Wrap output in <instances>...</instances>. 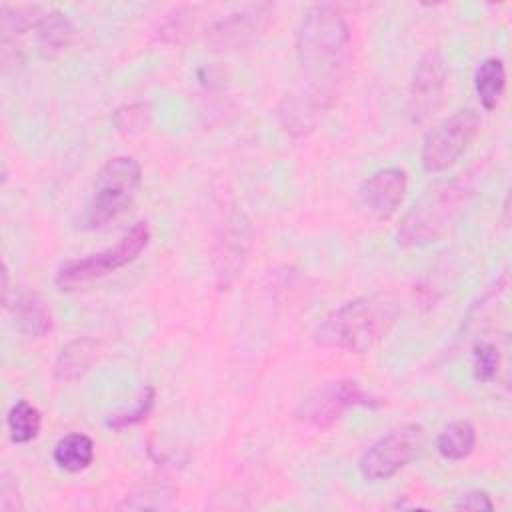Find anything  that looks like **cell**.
Wrapping results in <instances>:
<instances>
[{"label":"cell","instance_id":"cell-20","mask_svg":"<svg viewBox=\"0 0 512 512\" xmlns=\"http://www.w3.org/2000/svg\"><path fill=\"white\" fill-rule=\"evenodd\" d=\"M6 428L14 444H28L42 428V414L28 400H16L6 414Z\"/></svg>","mask_w":512,"mask_h":512},{"label":"cell","instance_id":"cell-17","mask_svg":"<svg viewBox=\"0 0 512 512\" xmlns=\"http://www.w3.org/2000/svg\"><path fill=\"white\" fill-rule=\"evenodd\" d=\"M52 458L56 466L66 472H82L94 460V442L82 432H70L54 444Z\"/></svg>","mask_w":512,"mask_h":512},{"label":"cell","instance_id":"cell-14","mask_svg":"<svg viewBox=\"0 0 512 512\" xmlns=\"http://www.w3.org/2000/svg\"><path fill=\"white\" fill-rule=\"evenodd\" d=\"M38 16L34 6H8L0 8V30H2V68L22 64V36L34 28Z\"/></svg>","mask_w":512,"mask_h":512},{"label":"cell","instance_id":"cell-23","mask_svg":"<svg viewBox=\"0 0 512 512\" xmlns=\"http://www.w3.org/2000/svg\"><path fill=\"white\" fill-rule=\"evenodd\" d=\"M192 10L190 8H176L172 14H168V18L162 24V36L170 34L172 42H178L182 34H186V30L192 24Z\"/></svg>","mask_w":512,"mask_h":512},{"label":"cell","instance_id":"cell-16","mask_svg":"<svg viewBox=\"0 0 512 512\" xmlns=\"http://www.w3.org/2000/svg\"><path fill=\"white\" fill-rule=\"evenodd\" d=\"M474 90L484 110H496L506 90V66L500 58H484L474 74Z\"/></svg>","mask_w":512,"mask_h":512},{"label":"cell","instance_id":"cell-11","mask_svg":"<svg viewBox=\"0 0 512 512\" xmlns=\"http://www.w3.org/2000/svg\"><path fill=\"white\" fill-rule=\"evenodd\" d=\"M274 18V4H252L216 20L206 40L214 50H234L260 36Z\"/></svg>","mask_w":512,"mask_h":512},{"label":"cell","instance_id":"cell-4","mask_svg":"<svg viewBox=\"0 0 512 512\" xmlns=\"http://www.w3.org/2000/svg\"><path fill=\"white\" fill-rule=\"evenodd\" d=\"M142 184V168L132 156H114L96 172L86 204V224L102 228L116 220L136 198Z\"/></svg>","mask_w":512,"mask_h":512},{"label":"cell","instance_id":"cell-18","mask_svg":"<svg viewBox=\"0 0 512 512\" xmlns=\"http://www.w3.org/2000/svg\"><path fill=\"white\" fill-rule=\"evenodd\" d=\"M94 356L96 344L90 338H76L60 350L54 362V376L62 382L76 380L90 368Z\"/></svg>","mask_w":512,"mask_h":512},{"label":"cell","instance_id":"cell-21","mask_svg":"<svg viewBox=\"0 0 512 512\" xmlns=\"http://www.w3.org/2000/svg\"><path fill=\"white\" fill-rule=\"evenodd\" d=\"M154 402H156V390L154 386L146 384L138 398L134 400V406L130 410H122V412H114L106 418V428L110 430H124V428H130V426H136L140 422H144L150 412L154 410Z\"/></svg>","mask_w":512,"mask_h":512},{"label":"cell","instance_id":"cell-6","mask_svg":"<svg viewBox=\"0 0 512 512\" xmlns=\"http://www.w3.org/2000/svg\"><path fill=\"white\" fill-rule=\"evenodd\" d=\"M382 400L352 378H338L314 388L296 408V420L314 430L334 426L352 408H380Z\"/></svg>","mask_w":512,"mask_h":512},{"label":"cell","instance_id":"cell-9","mask_svg":"<svg viewBox=\"0 0 512 512\" xmlns=\"http://www.w3.org/2000/svg\"><path fill=\"white\" fill-rule=\"evenodd\" d=\"M448 66L440 50L432 48L416 62L410 88L406 112L412 124H424L430 120L446 100L448 88Z\"/></svg>","mask_w":512,"mask_h":512},{"label":"cell","instance_id":"cell-5","mask_svg":"<svg viewBox=\"0 0 512 512\" xmlns=\"http://www.w3.org/2000/svg\"><path fill=\"white\" fill-rule=\"evenodd\" d=\"M148 242H150L148 222L140 220L114 246H108L100 252H94L76 260H66L64 264H60V268L54 274V284L60 290H76L90 282H96L124 268L126 264L134 262L140 256V252L148 246Z\"/></svg>","mask_w":512,"mask_h":512},{"label":"cell","instance_id":"cell-22","mask_svg":"<svg viewBox=\"0 0 512 512\" xmlns=\"http://www.w3.org/2000/svg\"><path fill=\"white\" fill-rule=\"evenodd\" d=\"M500 368V350L494 342L482 340L472 350V372L478 382H492Z\"/></svg>","mask_w":512,"mask_h":512},{"label":"cell","instance_id":"cell-12","mask_svg":"<svg viewBox=\"0 0 512 512\" xmlns=\"http://www.w3.org/2000/svg\"><path fill=\"white\" fill-rule=\"evenodd\" d=\"M250 226L240 220V216H232L226 220V226L216 238L214 250V266L220 286H230L244 268L250 246Z\"/></svg>","mask_w":512,"mask_h":512},{"label":"cell","instance_id":"cell-1","mask_svg":"<svg viewBox=\"0 0 512 512\" xmlns=\"http://www.w3.org/2000/svg\"><path fill=\"white\" fill-rule=\"evenodd\" d=\"M350 26L332 4L312 6L296 34V54L302 86L286 98L280 110L286 130L304 134L338 100L350 68Z\"/></svg>","mask_w":512,"mask_h":512},{"label":"cell","instance_id":"cell-7","mask_svg":"<svg viewBox=\"0 0 512 512\" xmlns=\"http://www.w3.org/2000/svg\"><path fill=\"white\" fill-rule=\"evenodd\" d=\"M482 120L476 110L462 108L434 126L422 142V168L430 174L448 170L472 146Z\"/></svg>","mask_w":512,"mask_h":512},{"label":"cell","instance_id":"cell-10","mask_svg":"<svg viewBox=\"0 0 512 512\" xmlns=\"http://www.w3.org/2000/svg\"><path fill=\"white\" fill-rule=\"evenodd\" d=\"M406 190L408 174L402 168H380L354 190L352 208L366 222H386L400 208Z\"/></svg>","mask_w":512,"mask_h":512},{"label":"cell","instance_id":"cell-3","mask_svg":"<svg viewBox=\"0 0 512 512\" xmlns=\"http://www.w3.org/2000/svg\"><path fill=\"white\" fill-rule=\"evenodd\" d=\"M472 194L474 186L464 176L442 180L424 190L398 226V244L412 248L442 240L464 214Z\"/></svg>","mask_w":512,"mask_h":512},{"label":"cell","instance_id":"cell-25","mask_svg":"<svg viewBox=\"0 0 512 512\" xmlns=\"http://www.w3.org/2000/svg\"><path fill=\"white\" fill-rule=\"evenodd\" d=\"M454 508L458 510H494V502L484 490H470L458 496L454 502Z\"/></svg>","mask_w":512,"mask_h":512},{"label":"cell","instance_id":"cell-8","mask_svg":"<svg viewBox=\"0 0 512 512\" xmlns=\"http://www.w3.org/2000/svg\"><path fill=\"white\" fill-rule=\"evenodd\" d=\"M424 428L420 424H402L372 442L358 460V470L368 482H382L406 468L422 450Z\"/></svg>","mask_w":512,"mask_h":512},{"label":"cell","instance_id":"cell-15","mask_svg":"<svg viewBox=\"0 0 512 512\" xmlns=\"http://www.w3.org/2000/svg\"><path fill=\"white\" fill-rule=\"evenodd\" d=\"M36 48L44 58H54L64 52L74 40V24L60 10H48L34 24Z\"/></svg>","mask_w":512,"mask_h":512},{"label":"cell","instance_id":"cell-13","mask_svg":"<svg viewBox=\"0 0 512 512\" xmlns=\"http://www.w3.org/2000/svg\"><path fill=\"white\" fill-rule=\"evenodd\" d=\"M4 306L14 318L18 332L30 338H42L52 330V312L46 302L30 290H14L4 298Z\"/></svg>","mask_w":512,"mask_h":512},{"label":"cell","instance_id":"cell-24","mask_svg":"<svg viewBox=\"0 0 512 512\" xmlns=\"http://www.w3.org/2000/svg\"><path fill=\"white\" fill-rule=\"evenodd\" d=\"M22 498L20 492L16 488V482H12L8 478V472H2V480H0V510L2 512H14V510H22Z\"/></svg>","mask_w":512,"mask_h":512},{"label":"cell","instance_id":"cell-2","mask_svg":"<svg viewBox=\"0 0 512 512\" xmlns=\"http://www.w3.org/2000/svg\"><path fill=\"white\" fill-rule=\"evenodd\" d=\"M400 318V302L390 292L354 298L332 310L316 328V344L348 354H364L382 342Z\"/></svg>","mask_w":512,"mask_h":512},{"label":"cell","instance_id":"cell-19","mask_svg":"<svg viewBox=\"0 0 512 512\" xmlns=\"http://www.w3.org/2000/svg\"><path fill=\"white\" fill-rule=\"evenodd\" d=\"M476 448V428L468 420L450 422L436 438V450L444 460L460 462Z\"/></svg>","mask_w":512,"mask_h":512}]
</instances>
